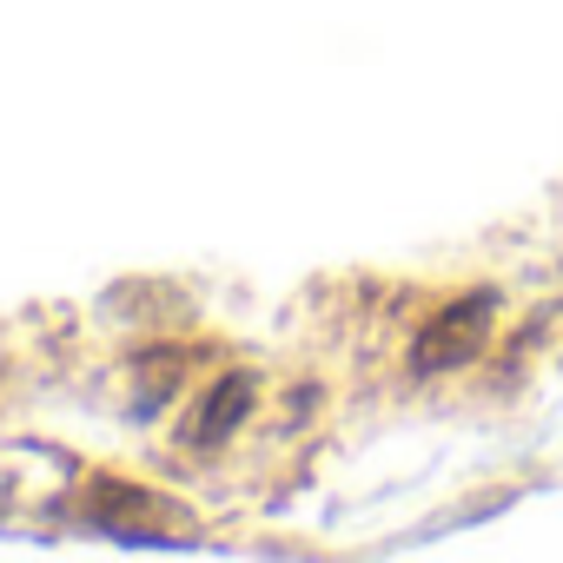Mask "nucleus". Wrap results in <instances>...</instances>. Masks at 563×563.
I'll list each match as a JSON object with an SVG mask.
<instances>
[{
    "mask_svg": "<svg viewBox=\"0 0 563 563\" xmlns=\"http://www.w3.org/2000/svg\"><path fill=\"white\" fill-rule=\"evenodd\" d=\"M490 312H497L490 292H477V299H464V306H444V312L418 332V345H411V372H451V365L477 358V345L490 339Z\"/></svg>",
    "mask_w": 563,
    "mask_h": 563,
    "instance_id": "1",
    "label": "nucleus"
},
{
    "mask_svg": "<svg viewBox=\"0 0 563 563\" xmlns=\"http://www.w3.org/2000/svg\"><path fill=\"white\" fill-rule=\"evenodd\" d=\"M245 405H252V378H245V372H225V378H219V385L192 405V418H186V444H199V451L225 444V438L239 431Z\"/></svg>",
    "mask_w": 563,
    "mask_h": 563,
    "instance_id": "2",
    "label": "nucleus"
}]
</instances>
